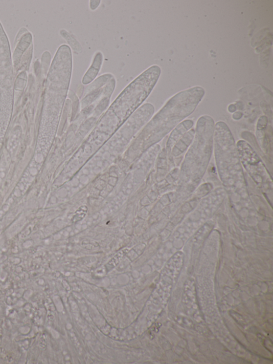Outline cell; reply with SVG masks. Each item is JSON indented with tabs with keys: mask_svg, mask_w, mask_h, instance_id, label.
Segmentation results:
<instances>
[{
	"mask_svg": "<svg viewBox=\"0 0 273 364\" xmlns=\"http://www.w3.org/2000/svg\"><path fill=\"white\" fill-rule=\"evenodd\" d=\"M204 95L203 88L196 86L171 98L152 121L155 139H162L192 115Z\"/></svg>",
	"mask_w": 273,
	"mask_h": 364,
	"instance_id": "obj_1",
	"label": "cell"
},
{
	"mask_svg": "<svg viewBox=\"0 0 273 364\" xmlns=\"http://www.w3.org/2000/svg\"><path fill=\"white\" fill-rule=\"evenodd\" d=\"M215 129V121L210 116H203L197 120L194 140L184 162L189 179L197 178L208 165L213 153Z\"/></svg>",
	"mask_w": 273,
	"mask_h": 364,
	"instance_id": "obj_2",
	"label": "cell"
},
{
	"mask_svg": "<svg viewBox=\"0 0 273 364\" xmlns=\"http://www.w3.org/2000/svg\"><path fill=\"white\" fill-rule=\"evenodd\" d=\"M194 124V121L192 120L183 121L172 131L167 143V154L171 155L173 147L186 133L191 130Z\"/></svg>",
	"mask_w": 273,
	"mask_h": 364,
	"instance_id": "obj_3",
	"label": "cell"
},
{
	"mask_svg": "<svg viewBox=\"0 0 273 364\" xmlns=\"http://www.w3.org/2000/svg\"><path fill=\"white\" fill-rule=\"evenodd\" d=\"M195 133V130H190L181 138L172 149L171 155L173 157L180 156L189 148L194 140Z\"/></svg>",
	"mask_w": 273,
	"mask_h": 364,
	"instance_id": "obj_4",
	"label": "cell"
},
{
	"mask_svg": "<svg viewBox=\"0 0 273 364\" xmlns=\"http://www.w3.org/2000/svg\"><path fill=\"white\" fill-rule=\"evenodd\" d=\"M103 56L102 53L98 52L95 56L92 64L84 75L83 83H89L96 77L99 71L101 69L103 64Z\"/></svg>",
	"mask_w": 273,
	"mask_h": 364,
	"instance_id": "obj_5",
	"label": "cell"
},
{
	"mask_svg": "<svg viewBox=\"0 0 273 364\" xmlns=\"http://www.w3.org/2000/svg\"><path fill=\"white\" fill-rule=\"evenodd\" d=\"M61 35H63V37L67 41L70 45L72 46L74 50V52H75L76 50V51H79L80 53V50H82V49L80 44L76 40V39H74V37L70 35V34L65 31H61Z\"/></svg>",
	"mask_w": 273,
	"mask_h": 364,
	"instance_id": "obj_6",
	"label": "cell"
},
{
	"mask_svg": "<svg viewBox=\"0 0 273 364\" xmlns=\"http://www.w3.org/2000/svg\"><path fill=\"white\" fill-rule=\"evenodd\" d=\"M88 208L85 206L81 207L74 215L73 221V222H78L82 220L85 216L86 212H87Z\"/></svg>",
	"mask_w": 273,
	"mask_h": 364,
	"instance_id": "obj_7",
	"label": "cell"
}]
</instances>
